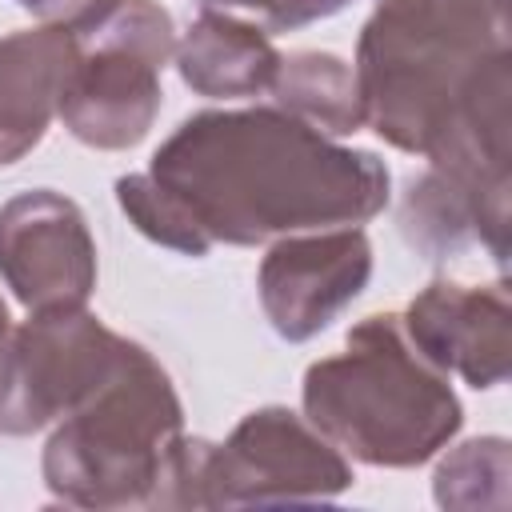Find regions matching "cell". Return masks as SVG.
Wrapping results in <instances>:
<instances>
[{"label":"cell","mask_w":512,"mask_h":512,"mask_svg":"<svg viewBox=\"0 0 512 512\" xmlns=\"http://www.w3.org/2000/svg\"><path fill=\"white\" fill-rule=\"evenodd\" d=\"M124 216L156 244L204 256L212 244H268L296 232L364 224L388 204V168L284 108L196 112L116 180Z\"/></svg>","instance_id":"1"},{"label":"cell","mask_w":512,"mask_h":512,"mask_svg":"<svg viewBox=\"0 0 512 512\" xmlns=\"http://www.w3.org/2000/svg\"><path fill=\"white\" fill-rule=\"evenodd\" d=\"M504 0H380L356 44L364 124L400 152L508 184Z\"/></svg>","instance_id":"2"},{"label":"cell","mask_w":512,"mask_h":512,"mask_svg":"<svg viewBox=\"0 0 512 512\" xmlns=\"http://www.w3.org/2000/svg\"><path fill=\"white\" fill-rule=\"evenodd\" d=\"M184 408L160 360L128 340L116 372L44 444V484L72 508H180Z\"/></svg>","instance_id":"3"},{"label":"cell","mask_w":512,"mask_h":512,"mask_svg":"<svg viewBox=\"0 0 512 512\" xmlns=\"http://www.w3.org/2000/svg\"><path fill=\"white\" fill-rule=\"evenodd\" d=\"M304 416L340 452L372 468H416L460 432L448 372L428 364L396 312L364 316L340 356L304 372Z\"/></svg>","instance_id":"4"},{"label":"cell","mask_w":512,"mask_h":512,"mask_svg":"<svg viewBox=\"0 0 512 512\" xmlns=\"http://www.w3.org/2000/svg\"><path fill=\"white\" fill-rule=\"evenodd\" d=\"M72 56L56 116L100 152L132 148L160 112V72L176 52L172 16L156 0H112L68 28Z\"/></svg>","instance_id":"5"},{"label":"cell","mask_w":512,"mask_h":512,"mask_svg":"<svg viewBox=\"0 0 512 512\" xmlns=\"http://www.w3.org/2000/svg\"><path fill=\"white\" fill-rule=\"evenodd\" d=\"M352 484L344 452L296 416L268 404L248 412L224 444L188 440L180 472V508H268L332 500Z\"/></svg>","instance_id":"6"},{"label":"cell","mask_w":512,"mask_h":512,"mask_svg":"<svg viewBox=\"0 0 512 512\" xmlns=\"http://www.w3.org/2000/svg\"><path fill=\"white\" fill-rule=\"evenodd\" d=\"M128 336L84 308L28 312L0 348V432L32 436L84 404L120 364Z\"/></svg>","instance_id":"7"},{"label":"cell","mask_w":512,"mask_h":512,"mask_svg":"<svg viewBox=\"0 0 512 512\" xmlns=\"http://www.w3.org/2000/svg\"><path fill=\"white\" fill-rule=\"evenodd\" d=\"M0 280L28 312L84 308L96 288V240L84 212L32 188L0 208Z\"/></svg>","instance_id":"8"},{"label":"cell","mask_w":512,"mask_h":512,"mask_svg":"<svg viewBox=\"0 0 512 512\" xmlns=\"http://www.w3.org/2000/svg\"><path fill=\"white\" fill-rule=\"evenodd\" d=\"M372 244L356 224L280 236L260 260L256 288L276 336L300 344L324 332L368 284Z\"/></svg>","instance_id":"9"},{"label":"cell","mask_w":512,"mask_h":512,"mask_svg":"<svg viewBox=\"0 0 512 512\" xmlns=\"http://www.w3.org/2000/svg\"><path fill=\"white\" fill-rule=\"evenodd\" d=\"M408 344L436 364L456 372L472 388H496L512 364V304L508 284H456L432 280L400 316Z\"/></svg>","instance_id":"10"},{"label":"cell","mask_w":512,"mask_h":512,"mask_svg":"<svg viewBox=\"0 0 512 512\" xmlns=\"http://www.w3.org/2000/svg\"><path fill=\"white\" fill-rule=\"evenodd\" d=\"M400 224L412 248L428 260H448L468 244L492 252L496 264L508 256V184L464 180L444 168H428L412 180Z\"/></svg>","instance_id":"11"},{"label":"cell","mask_w":512,"mask_h":512,"mask_svg":"<svg viewBox=\"0 0 512 512\" xmlns=\"http://www.w3.org/2000/svg\"><path fill=\"white\" fill-rule=\"evenodd\" d=\"M68 56L72 32L64 24L0 36V168L44 140L60 108Z\"/></svg>","instance_id":"12"},{"label":"cell","mask_w":512,"mask_h":512,"mask_svg":"<svg viewBox=\"0 0 512 512\" xmlns=\"http://www.w3.org/2000/svg\"><path fill=\"white\" fill-rule=\"evenodd\" d=\"M176 68L196 96L240 100L272 88L280 52L256 20L204 8L176 44Z\"/></svg>","instance_id":"13"},{"label":"cell","mask_w":512,"mask_h":512,"mask_svg":"<svg viewBox=\"0 0 512 512\" xmlns=\"http://www.w3.org/2000/svg\"><path fill=\"white\" fill-rule=\"evenodd\" d=\"M276 104L324 136H352L364 128V100L356 72L332 52H292L280 56L276 80L268 88Z\"/></svg>","instance_id":"14"},{"label":"cell","mask_w":512,"mask_h":512,"mask_svg":"<svg viewBox=\"0 0 512 512\" xmlns=\"http://www.w3.org/2000/svg\"><path fill=\"white\" fill-rule=\"evenodd\" d=\"M508 476V440L476 436L440 460L432 492L440 508H504Z\"/></svg>","instance_id":"15"},{"label":"cell","mask_w":512,"mask_h":512,"mask_svg":"<svg viewBox=\"0 0 512 512\" xmlns=\"http://www.w3.org/2000/svg\"><path fill=\"white\" fill-rule=\"evenodd\" d=\"M344 4H352V0H256L248 8V20H256L264 32H284V28L324 20V16L340 12Z\"/></svg>","instance_id":"16"},{"label":"cell","mask_w":512,"mask_h":512,"mask_svg":"<svg viewBox=\"0 0 512 512\" xmlns=\"http://www.w3.org/2000/svg\"><path fill=\"white\" fill-rule=\"evenodd\" d=\"M24 12H32V16H40L44 24H64V28H72V24H80V20H88V16H96L104 4H112V0H16Z\"/></svg>","instance_id":"17"},{"label":"cell","mask_w":512,"mask_h":512,"mask_svg":"<svg viewBox=\"0 0 512 512\" xmlns=\"http://www.w3.org/2000/svg\"><path fill=\"white\" fill-rule=\"evenodd\" d=\"M4 340H8V308L0 300V348H4Z\"/></svg>","instance_id":"18"}]
</instances>
